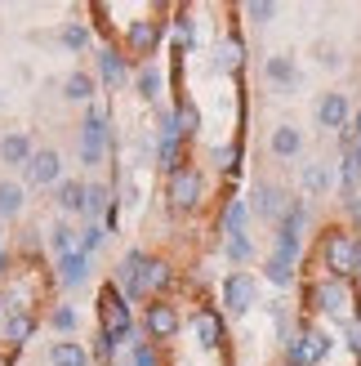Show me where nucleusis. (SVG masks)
Wrapping results in <instances>:
<instances>
[{
  "label": "nucleus",
  "instance_id": "nucleus-1",
  "mask_svg": "<svg viewBox=\"0 0 361 366\" xmlns=\"http://www.w3.org/2000/svg\"><path fill=\"white\" fill-rule=\"evenodd\" d=\"M317 259L326 268V277L357 282L361 277V237H357V228L326 224L321 228V242H317Z\"/></svg>",
  "mask_w": 361,
  "mask_h": 366
},
{
  "label": "nucleus",
  "instance_id": "nucleus-2",
  "mask_svg": "<svg viewBox=\"0 0 361 366\" xmlns=\"http://www.w3.org/2000/svg\"><path fill=\"white\" fill-rule=\"evenodd\" d=\"M303 308L317 317H330L344 326L348 317L361 313V304H357V282H335V277H317L303 286Z\"/></svg>",
  "mask_w": 361,
  "mask_h": 366
},
{
  "label": "nucleus",
  "instance_id": "nucleus-3",
  "mask_svg": "<svg viewBox=\"0 0 361 366\" xmlns=\"http://www.w3.org/2000/svg\"><path fill=\"white\" fill-rule=\"evenodd\" d=\"M107 152H112V117H107V107L89 103L81 130H76V157H81L85 170H94L107 161Z\"/></svg>",
  "mask_w": 361,
  "mask_h": 366
},
{
  "label": "nucleus",
  "instance_id": "nucleus-4",
  "mask_svg": "<svg viewBox=\"0 0 361 366\" xmlns=\"http://www.w3.org/2000/svg\"><path fill=\"white\" fill-rule=\"evenodd\" d=\"M201 201H205V174L201 166H178L174 174H166V206L174 214H196L201 210Z\"/></svg>",
  "mask_w": 361,
  "mask_h": 366
},
{
  "label": "nucleus",
  "instance_id": "nucleus-5",
  "mask_svg": "<svg viewBox=\"0 0 361 366\" xmlns=\"http://www.w3.org/2000/svg\"><path fill=\"white\" fill-rule=\"evenodd\" d=\"M98 331H107L116 344L121 340H138V331H134V304L116 290V282H107L98 290Z\"/></svg>",
  "mask_w": 361,
  "mask_h": 366
},
{
  "label": "nucleus",
  "instance_id": "nucleus-6",
  "mask_svg": "<svg viewBox=\"0 0 361 366\" xmlns=\"http://www.w3.org/2000/svg\"><path fill=\"white\" fill-rule=\"evenodd\" d=\"M308 201H303V197H295L290 201V206H285V214L277 219V224H273V250L277 254H285V259H303V228H308Z\"/></svg>",
  "mask_w": 361,
  "mask_h": 366
},
{
  "label": "nucleus",
  "instance_id": "nucleus-7",
  "mask_svg": "<svg viewBox=\"0 0 361 366\" xmlns=\"http://www.w3.org/2000/svg\"><path fill=\"white\" fill-rule=\"evenodd\" d=\"M219 304L228 317H250L259 308V277L250 268H232L219 282Z\"/></svg>",
  "mask_w": 361,
  "mask_h": 366
},
{
  "label": "nucleus",
  "instance_id": "nucleus-8",
  "mask_svg": "<svg viewBox=\"0 0 361 366\" xmlns=\"http://www.w3.org/2000/svg\"><path fill=\"white\" fill-rule=\"evenodd\" d=\"M166 41V23L156 14H143L134 23H125V59H138V63H156V49Z\"/></svg>",
  "mask_w": 361,
  "mask_h": 366
},
{
  "label": "nucleus",
  "instance_id": "nucleus-9",
  "mask_svg": "<svg viewBox=\"0 0 361 366\" xmlns=\"http://www.w3.org/2000/svg\"><path fill=\"white\" fill-rule=\"evenodd\" d=\"M178 331H183V313H178L174 300H148V304H143V340L166 344Z\"/></svg>",
  "mask_w": 361,
  "mask_h": 366
},
{
  "label": "nucleus",
  "instance_id": "nucleus-10",
  "mask_svg": "<svg viewBox=\"0 0 361 366\" xmlns=\"http://www.w3.org/2000/svg\"><path fill=\"white\" fill-rule=\"evenodd\" d=\"M192 344H196V349H201V353H219L223 349V340H228V322H223V313H219V308H192Z\"/></svg>",
  "mask_w": 361,
  "mask_h": 366
},
{
  "label": "nucleus",
  "instance_id": "nucleus-11",
  "mask_svg": "<svg viewBox=\"0 0 361 366\" xmlns=\"http://www.w3.org/2000/svg\"><path fill=\"white\" fill-rule=\"evenodd\" d=\"M250 214H255V219H263V224H277V219L285 214V206H290V192H285L281 188V183H273V179H259L255 183V188H250Z\"/></svg>",
  "mask_w": 361,
  "mask_h": 366
},
{
  "label": "nucleus",
  "instance_id": "nucleus-12",
  "mask_svg": "<svg viewBox=\"0 0 361 366\" xmlns=\"http://www.w3.org/2000/svg\"><path fill=\"white\" fill-rule=\"evenodd\" d=\"M317 130H335V134H344L348 125H352V99L344 94V89H326V94L317 99Z\"/></svg>",
  "mask_w": 361,
  "mask_h": 366
},
{
  "label": "nucleus",
  "instance_id": "nucleus-13",
  "mask_svg": "<svg viewBox=\"0 0 361 366\" xmlns=\"http://www.w3.org/2000/svg\"><path fill=\"white\" fill-rule=\"evenodd\" d=\"M23 179H27V188H59V183H63L59 148H36V157L27 161V170H23Z\"/></svg>",
  "mask_w": 361,
  "mask_h": 366
},
{
  "label": "nucleus",
  "instance_id": "nucleus-14",
  "mask_svg": "<svg viewBox=\"0 0 361 366\" xmlns=\"http://www.w3.org/2000/svg\"><path fill=\"white\" fill-rule=\"evenodd\" d=\"M170 290H174V268H170V259L148 254V264H143V272H138V295H143V304H148V300H166Z\"/></svg>",
  "mask_w": 361,
  "mask_h": 366
},
{
  "label": "nucleus",
  "instance_id": "nucleus-15",
  "mask_svg": "<svg viewBox=\"0 0 361 366\" xmlns=\"http://www.w3.org/2000/svg\"><path fill=\"white\" fill-rule=\"evenodd\" d=\"M94 63H98L94 76H98V85H107V89H121L125 81H134V67H130V59H125L121 45H103Z\"/></svg>",
  "mask_w": 361,
  "mask_h": 366
},
{
  "label": "nucleus",
  "instance_id": "nucleus-16",
  "mask_svg": "<svg viewBox=\"0 0 361 366\" xmlns=\"http://www.w3.org/2000/svg\"><path fill=\"white\" fill-rule=\"evenodd\" d=\"M263 81L277 89V94H295V89L303 85V71L295 63V54H273V59L263 63Z\"/></svg>",
  "mask_w": 361,
  "mask_h": 366
},
{
  "label": "nucleus",
  "instance_id": "nucleus-17",
  "mask_svg": "<svg viewBox=\"0 0 361 366\" xmlns=\"http://www.w3.org/2000/svg\"><path fill=\"white\" fill-rule=\"evenodd\" d=\"M143 264H148V250H125L121 264L112 268V282H116V290H121L130 304L143 300V295H138V272H143Z\"/></svg>",
  "mask_w": 361,
  "mask_h": 366
},
{
  "label": "nucleus",
  "instance_id": "nucleus-18",
  "mask_svg": "<svg viewBox=\"0 0 361 366\" xmlns=\"http://www.w3.org/2000/svg\"><path fill=\"white\" fill-rule=\"evenodd\" d=\"M89 277H94V259H89V254H81V250L63 254L59 268H54V282H59L63 290H81Z\"/></svg>",
  "mask_w": 361,
  "mask_h": 366
},
{
  "label": "nucleus",
  "instance_id": "nucleus-19",
  "mask_svg": "<svg viewBox=\"0 0 361 366\" xmlns=\"http://www.w3.org/2000/svg\"><path fill=\"white\" fill-rule=\"evenodd\" d=\"M299 340H303V353H308V366H326L335 353V335L317 322H299Z\"/></svg>",
  "mask_w": 361,
  "mask_h": 366
},
{
  "label": "nucleus",
  "instance_id": "nucleus-20",
  "mask_svg": "<svg viewBox=\"0 0 361 366\" xmlns=\"http://www.w3.org/2000/svg\"><path fill=\"white\" fill-rule=\"evenodd\" d=\"M245 67V41L241 36H223L219 45L210 54V71H219V76H237Z\"/></svg>",
  "mask_w": 361,
  "mask_h": 366
},
{
  "label": "nucleus",
  "instance_id": "nucleus-21",
  "mask_svg": "<svg viewBox=\"0 0 361 366\" xmlns=\"http://www.w3.org/2000/svg\"><path fill=\"white\" fill-rule=\"evenodd\" d=\"M36 157V143H31V130H5L0 134V166H18L27 170V161Z\"/></svg>",
  "mask_w": 361,
  "mask_h": 366
},
{
  "label": "nucleus",
  "instance_id": "nucleus-22",
  "mask_svg": "<svg viewBox=\"0 0 361 366\" xmlns=\"http://www.w3.org/2000/svg\"><path fill=\"white\" fill-rule=\"evenodd\" d=\"M63 99L67 103H98V76L94 71H85V67H71L67 76H63Z\"/></svg>",
  "mask_w": 361,
  "mask_h": 366
},
{
  "label": "nucleus",
  "instance_id": "nucleus-23",
  "mask_svg": "<svg viewBox=\"0 0 361 366\" xmlns=\"http://www.w3.org/2000/svg\"><path fill=\"white\" fill-rule=\"evenodd\" d=\"M134 94L143 103H161V94H166V71H161V63H138L134 67Z\"/></svg>",
  "mask_w": 361,
  "mask_h": 366
},
{
  "label": "nucleus",
  "instance_id": "nucleus-24",
  "mask_svg": "<svg viewBox=\"0 0 361 366\" xmlns=\"http://www.w3.org/2000/svg\"><path fill=\"white\" fill-rule=\"evenodd\" d=\"M330 188H335V174H330L326 161H308V166H299V192H303V197L321 201Z\"/></svg>",
  "mask_w": 361,
  "mask_h": 366
},
{
  "label": "nucleus",
  "instance_id": "nucleus-25",
  "mask_svg": "<svg viewBox=\"0 0 361 366\" xmlns=\"http://www.w3.org/2000/svg\"><path fill=\"white\" fill-rule=\"evenodd\" d=\"M268 152H273L277 161H295L303 152V130H299V125H290V121H281L277 130L268 134Z\"/></svg>",
  "mask_w": 361,
  "mask_h": 366
},
{
  "label": "nucleus",
  "instance_id": "nucleus-26",
  "mask_svg": "<svg viewBox=\"0 0 361 366\" xmlns=\"http://www.w3.org/2000/svg\"><path fill=\"white\" fill-rule=\"evenodd\" d=\"M49 366H94V357H89V344H81L76 335L71 340H54L49 353H45Z\"/></svg>",
  "mask_w": 361,
  "mask_h": 366
},
{
  "label": "nucleus",
  "instance_id": "nucleus-27",
  "mask_svg": "<svg viewBox=\"0 0 361 366\" xmlns=\"http://www.w3.org/2000/svg\"><path fill=\"white\" fill-rule=\"evenodd\" d=\"M245 228H250V201L237 197V192H228L223 210H219V232H223V237H237V232H245Z\"/></svg>",
  "mask_w": 361,
  "mask_h": 366
},
{
  "label": "nucleus",
  "instance_id": "nucleus-28",
  "mask_svg": "<svg viewBox=\"0 0 361 366\" xmlns=\"http://www.w3.org/2000/svg\"><path fill=\"white\" fill-rule=\"evenodd\" d=\"M263 282H273L277 290H290L299 282V264L285 259V254H277V250H268L263 254Z\"/></svg>",
  "mask_w": 361,
  "mask_h": 366
},
{
  "label": "nucleus",
  "instance_id": "nucleus-29",
  "mask_svg": "<svg viewBox=\"0 0 361 366\" xmlns=\"http://www.w3.org/2000/svg\"><path fill=\"white\" fill-rule=\"evenodd\" d=\"M36 313L31 308H14V313H5V344H14V349H23V344L36 335Z\"/></svg>",
  "mask_w": 361,
  "mask_h": 366
},
{
  "label": "nucleus",
  "instance_id": "nucleus-30",
  "mask_svg": "<svg viewBox=\"0 0 361 366\" xmlns=\"http://www.w3.org/2000/svg\"><path fill=\"white\" fill-rule=\"evenodd\" d=\"M112 188H107L103 179H85V219L94 224V219H107V210H112Z\"/></svg>",
  "mask_w": 361,
  "mask_h": 366
},
{
  "label": "nucleus",
  "instance_id": "nucleus-31",
  "mask_svg": "<svg viewBox=\"0 0 361 366\" xmlns=\"http://www.w3.org/2000/svg\"><path fill=\"white\" fill-rule=\"evenodd\" d=\"M59 45L67 54H85V49H94V27L81 23V18H71V23L59 27Z\"/></svg>",
  "mask_w": 361,
  "mask_h": 366
},
{
  "label": "nucleus",
  "instance_id": "nucleus-32",
  "mask_svg": "<svg viewBox=\"0 0 361 366\" xmlns=\"http://www.w3.org/2000/svg\"><path fill=\"white\" fill-rule=\"evenodd\" d=\"M54 201H59L63 214H85V179H63L54 188Z\"/></svg>",
  "mask_w": 361,
  "mask_h": 366
},
{
  "label": "nucleus",
  "instance_id": "nucleus-33",
  "mask_svg": "<svg viewBox=\"0 0 361 366\" xmlns=\"http://www.w3.org/2000/svg\"><path fill=\"white\" fill-rule=\"evenodd\" d=\"M27 210V183L0 179V219H18Z\"/></svg>",
  "mask_w": 361,
  "mask_h": 366
},
{
  "label": "nucleus",
  "instance_id": "nucleus-34",
  "mask_svg": "<svg viewBox=\"0 0 361 366\" xmlns=\"http://www.w3.org/2000/svg\"><path fill=\"white\" fill-rule=\"evenodd\" d=\"M81 326V313H76V304H54L49 308V331L59 335V340H71V331Z\"/></svg>",
  "mask_w": 361,
  "mask_h": 366
},
{
  "label": "nucleus",
  "instance_id": "nucleus-35",
  "mask_svg": "<svg viewBox=\"0 0 361 366\" xmlns=\"http://www.w3.org/2000/svg\"><path fill=\"white\" fill-rule=\"evenodd\" d=\"M223 254L232 268H245L255 259V242H250V232H237V237H223Z\"/></svg>",
  "mask_w": 361,
  "mask_h": 366
},
{
  "label": "nucleus",
  "instance_id": "nucleus-36",
  "mask_svg": "<svg viewBox=\"0 0 361 366\" xmlns=\"http://www.w3.org/2000/svg\"><path fill=\"white\" fill-rule=\"evenodd\" d=\"M268 313H273V331H277V344L285 349V344L295 340V331H299V326L290 322V304H285V300H273V304H268Z\"/></svg>",
  "mask_w": 361,
  "mask_h": 366
},
{
  "label": "nucleus",
  "instance_id": "nucleus-37",
  "mask_svg": "<svg viewBox=\"0 0 361 366\" xmlns=\"http://www.w3.org/2000/svg\"><path fill=\"white\" fill-rule=\"evenodd\" d=\"M49 250L59 254V259L76 250V228H71L67 219H54V224H49Z\"/></svg>",
  "mask_w": 361,
  "mask_h": 366
},
{
  "label": "nucleus",
  "instance_id": "nucleus-38",
  "mask_svg": "<svg viewBox=\"0 0 361 366\" xmlns=\"http://www.w3.org/2000/svg\"><path fill=\"white\" fill-rule=\"evenodd\" d=\"M210 161H214V170H219V174L237 179V170H241V143H223V148H214Z\"/></svg>",
  "mask_w": 361,
  "mask_h": 366
},
{
  "label": "nucleus",
  "instance_id": "nucleus-39",
  "mask_svg": "<svg viewBox=\"0 0 361 366\" xmlns=\"http://www.w3.org/2000/svg\"><path fill=\"white\" fill-rule=\"evenodd\" d=\"M241 14H245L255 27H273L277 14H281V5H277V0H250V5H241Z\"/></svg>",
  "mask_w": 361,
  "mask_h": 366
},
{
  "label": "nucleus",
  "instance_id": "nucleus-40",
  "mask_svg": "<svg viewBox=\"0 0 361 366\" xmlns=\"http://www.w3.org/2000/svg\"><path fill=\"white\" fill-rule=\"evenodd\" d=\"M103 246H107V228H103V224H85V228L76 232V250L89 254V259H94Z\"/></svg>",
  "mask_w": 361,
  "mask_h": 366
},
{
  "label": "nucleus",
  "instance_id": "nucleus-41",
  "mask_svg": "<svg viewBox=\"0 0 361 366\" xmlns=\"http://www.w3.org/2000/svg\"><path fill=\"white\" fill-rule=\"evenodd\" d=\"M174 112H178V134H183V143H192L196 130H201V112H196L188 99H178V103H174Z\"/></svg>",
  "mask_w": 361,
  "mask_h": 366
},
{
  "label": "nucleus",
  "instance_id": "nucleus-42",
  "mask_svg": "<svg viewBox=\"0 0 361 366\" xmlns=\"http://www.w3.org/2000/svg\"><path fill=\"white\" fill-rule=\"evenodd\" d=\"M125 366H161V349L152 340H134L130 344V357H125Z\"/></svg>",
  "mask_w": 361,
  "mask_h": 366
},
{
  "label": "nucleus",
  "instance_id": "nucleus-43",
  "mask_svg": "<svg viewBox=\"0 0 361 366\" xmlns=\"http://www.w3.org/2000/svg\"><path fill=\"white\" fill-rule=\"evenodd\" d=\"M156 139H183L178 134V112L170 103H156Z\"/></svg>",
  "mask_w": 361,
  "mask_h": 366
},
{
  "label": "nucleus",
  "instance_id": "nucleus-44",
  "mask_svg": "<svg viewBox=\"0 0 361 366\" xmlns=\"http://www.w3.org/2000/svg\"><path fill=\"white\" fill-rule=\"evenodd\" d=\"M89 357H94L98 366H112L116 362V340L107 335V331H98L94 340H89Z\"/></svg>",
  "mask_w": 361,
  "mask_h": 366
},
{
  "label": "nucleus",
  "instance_id": "nucleus-45",
  "mask_svg": "<svg viewBox=\"0 0 361 366\" xmlns=\"http://www.w3.org/2000/svg\"><path fill=\"white\" fill-rule=\"evenodd\" d=\"M339 340H344V349L361 362V313H357V317H348L344 326H339Z\"/></svg>",
  "mask_w": 361,
  "mask_h": 366
},
{
  "label": "nucleus",
  "instance_id": "nucleus-46",
  "mask_svg": "<svg viewBox=\"0 0 361 366\" xmlns=\"http://www.w3.org/2000/svg\"><path fill=\"white\" fill-rule=\"evenodd\" d=\"M317 54H321V59H317V63H321V67H326V71H335V67H344V54H339L335 45H317Z\"/></svg>",
  "mask_w": 361,
  "mask_h": 366
},
{
  "label": "nucleus",
  "instance_id": "nucleus-47",
  "mask_svg": "<svg viewBox=\"0 0 361 366\" xmlns=\"http://www.w3.org/2000/svg\"><path fill=\"white\" fill-rule=\"evenodd\" d=\"M344 210H348V219H352V224L361 228V192H357V197L348 201V206H344Z\"/></svg>",
  "mask_w": 361,
  "mask_h": 366
},
{
  "label": "nucleus",
  "instance_id": "nucleus-48",
  "mask_svg": "<svg viewBox=\"0 0 361 366\" xmlns=\"http://www.w3.org/2000/svg\"><path fill=\"white\" fill-rule=\"evenodd\" d=\"M348 134H352V143H357V139H361V103H357V107H352V125H348Z\"/></svg>",
  "mask_w": 361,
  "mask_h": 366
},
{
  "label": "nucleus",
  "instance_id": "nucleus-49",
  "mask_svg": "<svg viewBox=\"0 0 361 366\" xmlns=\"http://www.w3.org/2000/svg\"><path fill=\"white\" fill-rule=\"evenodd\" d=\"M5 272H9V250L0 246V282H5Z\"/></svg>",
  "mask_w": 361,
  "mask_h": 366
},
{
  "label": "nucleus",
  "instance_id": "nucleus-50",
  "mask_svg": "<svg viewBox=\"0 0 361 366\" xmlns=\"http://www.w3.org/2000/svg\"><path fill=\"white\" fill-rule=\"evenodd\" d=\"M352 161H357V166H361V139L352 143Z\"/></svg>",
  "mask_w": 361,
  "mask_h": 366
},
{
  "label": "nucleus",
  "instance_id": "nucleus-51",
  "mask_svg": "<svg viewBox=\"0 0 361 366\" xmlns=\"http://www.w3.org/2000/svg\"><path fill=\"white\" fill-rule=\"evenodd\" d=\"M0 366H5V362H0Z\"/></svg>",
  "mask_w": 361,
  "mask_h": 366
}]
</instances>
